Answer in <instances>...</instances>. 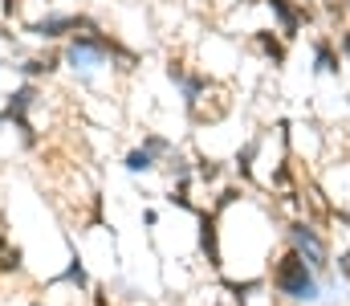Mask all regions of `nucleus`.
I'll return each mask as SVG.
<instances>
[{
    "mask_svg": "<svg viewBox=\"0 0 350 306\" xmlns=\"http://www.w3.org/2000/svg\"><path fill=\"white\" fill-rule=\"evenodd\" d=\"M269 290L277 294V298H285V303L293 306H318L326 298V282H322V274L297 253V249H285L281 257H273V266H269Z\"/></svg>",
    "mask_w": 350,
    "mask_h": 306,
    "instance_id": "f257e3e1",
    "label": "nucleus"
},
{
    "mask_svg": "<svg viewBox=\"0 0 350 306\" xmlns=\"http://www.w3.org/2000/svg\"><path fill=\"white\" fill-rule=\"evenodd\" d=\"M62 62H66L74 74H94V70H110L114 62H135V53H131L118 37H110L102 25H94V29L74 33V37L62 45Z\"/></svg>",
    "mask_w": 350,
    "mask_h": 306,
    "instance_id": "f03ea898",
    "label": "nucleus"
},
{
    "mask_svg": "<svg viewBox=\"0 0 350 306\" xmlns=\"http://www.w3.org/2000/svg\"><path fill=\"white\" fill-rule=\"evenodd\" d=\"M285 241H289V249H297V253L322 274L326 286H334V253H330V241H326V233H322L318 225L293 220V225H285Z\"/></svg>",
    "mask_w": 350,
    "mask_h": 306,
    "instance_id": "7ed1b4c3",
    "label": "nucleus"
},
{
    "mask_svg": "<svg viewBox=\"0 0 350 306\" xmlns=\"http://www.w3.org/2000/svg\"><path fill=\"white\" fill-rule=\"evenodd\" d=\"M94 25H98V21H94L90 12H45V16L25 21V33H29L33 41H70L74 33L94 29Z\"/></svg>",
    "mask_w": 350,
    "mask_h": 306,
    "instance_id": "20e7f679",
    "label": "nucleus"
},
{
    "mask_svg": "<svg viewBox=\"0 0 350 306\" xmlns=\"http://www.w3.org/2000/svg\"><path fill=\"white\" fill-rule=\"evenodd\" d=\"M261 4L273 12L277 33H281L285 41H297V37H301V29H306V25H310V16H314V4H301V0H261Z\"/></svg>",
    "mask_w": 350,
    "mask_h": 306,
    "instance_id": "39448f33",
    "label": "nucleus"
},
{
    "mask_svg": "<svg viewBox=\"0 0 350 306\" xmlns=\"http://www.w3.org/2000/svg\"><path fill=\"white\" fill-rule=\"evenodd\" d=\"M310 62H314L310 70H314L318 78H326V74L338 78L342 66H347L342 53H338V41H334V37H314V45H310Z\"/></svg>",
    "mask_w": 350,
    "mask_h": 306,
    "instance_id": "423d86ee",
    "label": "nucleus"
},
{
    "mask_svg": "<svg viewBox=\"0 0 350 306\" xmlns=\"http://www.w3.org/2000/svg\"><path fill=\"white\" fill-rule=\"evenodd\" d=\"M37 106H41V86H37V82H21V86L8 90L4 114H8V123H16V118H29Z\"/></svg>",
    "mask_w": 350,
    "mask_h": 306,
    "instance_id": "0eeeda50",
    "label": "nucleus"
},
{
    "mask_svg": "<svg viewBox=\"0 0 350 306\" xmlns=\"http://www.w3.org/2000/svg\"><path fill=\"white\" fill-rule=\"evenodd\" d=\"M62 66V53H33V58H21L12 70L25 78V82H41V78H53Z\"/></svg>",
    "mask_w": 350,
    "mask_h": 306,
    "instance_id": "6e6552de",
    "label": "nucleus"
},
{
    "mask_svg": "<svg viewBox=\"0 0 350 306\" xmlns=\"http://www.w3.org/2000/svg\"><path fill=\"white\" fill-rule=\"evenodd\" d=\"M253 45H257V53H261L265 62H273V66H285V58H289L285 37L273 33V29H253Z\"/></svg>",
    "mask_w": 350,
    "mask_h": 306,
    "instance_id": "1a4fd4ad",
    "label": "nucleus"
},
{
    "mask_svg": "<svg viewBox=\"0 0 350 306\" xmlns=\"http://www.w3.org/2000/svg\"><path fill=\"white\" fill-rule=\"evenodd\" d=\"M122 168H126L131 176H151V172L159 168V160H155L151 151H143V147H131V151L122 155Z\"/></svg>",
    "mask_w": 350,
    "mask_h": 306,
    "instance_id": "9d476101",
    "label": "nucleus"
},
{
    "mask_svg": "<svg viewBox=\"0 0 350 306\" xmlns=\"http://www.w3.org/2000/svg\"><path fill=\"white\" fill-rule=\"evenodd\" d=\"M139 147H143V151H151V155H155L159 164H167V160H172V155H175V143H172V139H167V135H163V131H147Z\"/></svg>",
    "mask_w": 350,
    "mask_h": 306,
    "instance_id": "9b49d317",
    "label": "nucleus"
},
{
    "mask_svg": "<svg viewBox=\"0 0 350 306\" xmlns=\"http://www.w3.org/2000/svg\"><path fill=\"white\" fill-rule=\"evenodd\" d=\"M57 282H62V286H78V290H86V286H90V274H86V266H82V257H78V253H74V257H70V266L57 274Z\"/></svg>",
    "mask_w": 350,
    "mask_h": 306,
    "instance_id": "f8f14e48",
    "label": "nucleus"
},
{
    "mask_svg": "<svg viewBox=\"0 0 350 306\" xmlns=\"http://www.w3.org/2000/svg\"><path fill=\"white\" fill-rule=\"evenodd\" d=\"M0 270H21V249H8V237H0Z\"/></svg>",
    "mask_w": 350,
    "mask_h": 306,
    "instance_id": "ddd939ff",
    "label": "nucleus"
},
{
    "mask_svg": "<svg viewBox=\"0 0 350 306\" xmlns=\"http://www.w3.org/2000/svg\"><path fill=\"white\" fill-rule=\"evenodd\" d=\"M334 41H338V53H342V62L350 66V29H338V37H334Z\"/></svg>",
    "mask_w": 350,
    "mask_h": 306,
    "instance_id": "4468645a",
    "label": "nucleus"
},
{
    "mask_svg": "<svg viewBox=\"0 0 350 306\" xmlns=\"http://www.w3.org/2000/svg\"><path fill=\"white\" fill-rule=\"evenodd\" d=\"M21 4H25V0H0V12H4V16H21Z\"/></svg>",
    "mask_w": 350,
    "mask_h": 306,
    "instance_id": "2eb2a0df",
    "label": "nucleus"
},
{
    "mask_svg": "<svg viewBox=\"0 0 350 306\" xmlns=\"http://www.w3.org/2000/svg\"><path fill=\"white\" fill-rule=\"evenodd\" d=\"M241 4H245V8H253V4H261V0H241Z\"/></svg>",
    "mask_w": 350,
    "mask_h": 306,
    "instance_id": "dca6fc26",
    "label": "nucleus"
},
{
    "mask_svg": "<svg viewBox=\"0 0 350 306\" xmlns=\"http://www.w3.org/2000/svg\"><path fill=\"white\" fill-rule=\"evenodd\" d=\"M347 110H350V90H347Z\"/></svg>",
    "mask_w": 350,
    "mask_h": 306,
    "instance_id": "f3484780",
    "label": "nucleus"
}]
</instances>
